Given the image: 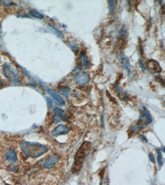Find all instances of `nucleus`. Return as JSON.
I'll list each match as a JSON object with an SVG mask.
<instances>
[{
    "instance_id": "7ed1b4c3",
    "label": "nucleus",
    "mask_w": 165,
    "mask_h": 185,
    "mask_svg": "<svg viewBox=\"0 0 165 185\" xmlns=\"http://www.w3.org/2000/svg\"><path fill=\"white\" fill-rule=\"evenodd\" d=\"M2 70L3 75L8 80L15 83L19 82L20 80L19 72L11 63L5 62L2 66Z\"/></svg>"
},
{
    "instance_id": "f3484780",
    "label": "nucleus",
    "mask_w": 165,
    "mask_h": 185,
    "mask_svg": "<svg viewBox=\"0 0 165 185\" xmlns=\"http://www.w3.org/2000/svg\"><path fill=\"white\" fill-rule=\"evenodd\" d=\"M60 92L66 98H68L70 95V89L67 87H64L60 88Z\"/></svg>"
},
{
    "instance_id": "1a4fd4ad",
    "label": "nucleus",
    "mask_w": 165,
    "mask_h": 185,
    "mask_svg": "<svg viewBox=\"0 0 165 185\" xmlns=\"http://www.w3.org/2000/svg\"><path fill=\"white\" fill-rule=\"evenodd\" d=\"M122 64L123 65L124 68H125V70L127 73L129 78H132L133 75L132 67L130 63L129 60L125 56L122 57Z\"/></svg>"
},
{
    "instance_id": "9d476101",
    "label": "nucleus",
    "mask_w": 165,
    "mask_h": 185,
    "mask_svg": "<svg viewBox=\"0 0 165 185\" xmlns=\"http://www.w3.org/2000/svg\"><path fill=\"white\" fill-rule=\"evenodd\" d=\"M58 161V158L55 155H52L49 159L45 161L44 164V167L47 169H51L53 167Z\"/></svg>"
},
{
    "instance_id": "4be33fe9",
    "label": "nucleus",
    "mask_w": 165,
    "mask_h": 185,
    "mask_svg": "<svg viewBox=\"0 0 165 185\" xmlns=\"http://www.w3.org/2000/svg\"><path fill=\"white\" fill-rule=\"evenodd\" d=\"M106 94H107V97L109 98L110 100L112 102H114V103H117V102H116V99H115L114 98H113V97L110 95V94L109 93V92H108L107 91H106Z\"/></svg>"
},
{
    "instance_id": "393cba45",
    "label": "nucleus",
    "mask_w": 165,
    "mask_h": 185,
    "mask_svg": "<svg viewBox=\"0 0 165 185\" xmlns=\"http://www.w3.org/2000/svg\"><path fill=\"white\" fill-rule=\"evenodd\" d=\"M140 50L141 55H143V46L142 45H140Z\"/></svg>"
},
{
    "instance_id": "6ab92c4d",
    "label": "nucleus",
    "mask_w": 165,
    "mask_h": 185,
    "mask_svg": "<svg viewBox=\"0 0 165 185\" xmlns=\"http://www.w3.org/2000/svg\"><path fill=\"white\" fill-rule=\"evenodd\" d=\"M118 97L119 99L122 101H127L128 100V98L126 94L123 92H121L120 91H119L118 92Z\"/></svg>"
},
{
    "instance_id": "f257e3e1",
    "label": "nucleus",
    "mask_w": 165,
    "mask_h": 185,
    "mask_svg": "<svg viewBox=\"0 0 165 185\" xmlns=\"http://www.w3.org/2000/svg\"><path fill=\"white\" fill-rule=\"evenodd\" d=\"M92 148V144L88 141H85L77 150L75 157L74 163L72 167V173L74 174L79 173L81 168L84 159L89 153Z\"/></svg>"
},
{
    "instance_id": "f03ea898",
    "label": "nucleus",
    "mask_w": 165,
    "mask_h": 185,
    "mask_svg": "<svg viewBox=\"0 0 165 185\" xmlns=\"http://www.w3.org/2000/svg\"><path fill=\"white\" fill-rule=\"evenodd\" d=\"M21 148L25 154L32 158L40 157L45 154L47 150L43 145L34 142H23Z\"/></svg>"
},
{
    "instance_id": "ddd939ff",
    "label": "nucleus",
    "mask_w": 165,
    "mask_h": 185,
    "mask_svg": "<svg viewBox=\"0 0 165 185\" xmlns=\"http://www.w3.org/2000/svg\"><path fill=\"white\" fill-rule=\"evenodd\" d=\"M54 112L56 115L59 117L60 118L63 120H66L67 119V115L62 109L56 107L54 109Z\"/></svg>"
},
{
    "instance_id": "5701e85b",
    "label": "nucleus",
    "mask_w": 165,
    "mask_h": 185,
    "mask_svg": "<svg viewBox=\"0 0 165 185\" xmlns=\"http://www.w3.org/2000/svg\"><path fill=\"white\" fill-rule=\"evenodd\" d=\"M138 63H139L140 67V68H141L142 70L143 71H145V66H144V64H143L142 62V61L140 60H138Z\"/></svg>"
},
{
    "instance_id": "39448f33",
    "label": "nucleus",
    "mask_w": 165,
    "mask_h": 185,
    "mask_svg": "<svg viewBox=\"0 0 165 185\" xmlns=\"http://www.w3.org/2000/svg\"><path fill=\"white\" fill-rule=\"evenodd\" d=\"M152 122V119L149 111L144 108L142 110V114L138 121V125L144 126V125H148Z\"/></svg>"
},
{
    "instance_id": "a211bd4d",
    "label": "nucleus",
    "mask_w": 165,
    "mask_h": 185,
    "mask_svg": "<svg viewBox=\"0 0 165 185\" xmlns=\"http://www.w3.org/2000/svg\"><path fill=\"white\" fill-rule=\"evenodd\" d=\"M108 5H109V10L110 13H112L114 11L115 7V1L113 0L108 1Z\"/></svg>"
},
{
    "instance_id": "412c9836",
    "label": "nucleus",
    "mask_w": 165,
    "mask_h": 185,
    "mask_svg": "<svg viewBox=\"0 0 165 185\" xmlns=\"http://www.w3.org/2000/svg\"><path fill=\"white\" fill-rule=\"evenodd\" d=\"M47 101V104L49 108H51L52 107V100L51 99V98L49 97H46Z\"/></svg>"
},
{
    "instance_id": "f8f14e48",
    "label": "nucleus",
    "mask_w": 165,
    "mask_h": 185,
    "mask_svg": "<svg viewBox=\"0 0 165 185\" xmlns=\"http://www.w3.org/2000/svg\"><path fill=\"white\" fill-rule=\"evenodd\" d=\"M6 159L8 161L15 163L16 161V153L12 149L8 150L6 153Z\"/></svg>"
},
{
    "instance_id": "2eb2a0df",
    "label": "nucleus",
    "mask_w": 165,
    "mask_h": 185,
    "mask_svg": "<svg viewBox=\"0 0 165 185\" xmlns=\"http://www.w3.org/2000/svg\"><path fill=\"white\" fill-rule=\"evenodd\" d=\"M69 45L72 49V50L73 51V52H74L77 55V53L79 52V45H77V43H76V42L71 41L69 43Z\"/></svg>"
},
{
    "instance_id": "bb28decb",
    "label": "nucleus",
    "mask_w": 165,
    "mask_h": 185,
    "mask_svg": "<svg viewBox=\"0 0 165 185\" xmlns=\"http://www.w3.org/2000/svg\"><path fill=\"white\" fill-rule=\"evenodd\" d=\"M0 48H1V46H0Z\"/></svg>"
},
{
    "instance_id": "b1692460",
    "label": "nucleus",
    "mask_w": 165,
    "mask_h": 185,
    "mask_svg": "<svg viewBox=\"0 0 165 185\" xmlns=\"http://www.w3.org/2000/svg\"><path fill=\"white\" fill-rule=\"evenodd\" d=\"M149 158H150V160L151 161L153 162V163L155 162V158H154L153 154H152V153H150V154H149Z\"/></svg>"
},
{
    "instance_id": "4468645a",
    "label": "nucleus",
    "mask_w": 165,
    "mask_h": 185,
    "mask_svg": "<svg viewBox=\"0 0 165 185\" xmlns=\"http://www.w3.org/2000/svg\"><path fill=\"white\" fill-rule=\"evenodd\" d=\"M48 28L50 31L53 33L54 34H55L58 37H59L60 38H64V35L63 33H62L61 31H60L59 30H58L57 28H55V27H53L51 25L48 26Z\"/></svg>"
},
{
    "instance_id": "aec40b11",
    "label": "nucleus",
    "mask_w": 165,
    "mask_h": 185,
    "mask_svg": "<svg viewBox=\"0 0 165 185\" xmlns=\"http://www.w3.org/2000/svg\"><path fill=\"white\" fill-rule=\"evenodd\" d=\"M157 161L159 166L160 167L162 166V164H163L162 154L159 151H157Z\"/></svg>"
},
{
    "instance_id": "9b49d317",
    "label": "nucleus",
    "mask_w": 165,
    "mask_h": 185,
    "mask_svg": "<svg viewBox=\"0 0 165 185\" xmlns=\"http://www.w3.org/2000/svg\"><path fill=\"white\" fill-rule=\"evenodd\" d=\"M80 60L84 70L88 69L89 67V61L88 60V56H87L84 52H81L80 53Z\"/></svg>"
},
{
    "instance_id": "0eeeda50",
    "label": "nucleus",
    "mask_w": 165,
    "mask_h": 185,
    "mask_svg": "<svg viewBox=\"0 0 165 185\" xmlns=\"http://www.w3.org/2000/svg\"><path fill=\"white\" fill-rule=\"evenodd\" d=\"M69 132V129L65 125H60L54 129L52 132L53 136H57L60 135H65Z\"/></svg>"
},
{
    "instance_id": "a878e982",
    "label": "nucleus",
    "mask_w": 165,
    "mask_h": 185,
    "mask_svg": "<svg viewBox=\"0 0 165 185\" xmlns=\"http://www.w3.org/2000/svg\"><path fill=\"white\" fill-rule=\"evenodd\" d=\"M2 85V81H1V80H0V86H1Z\"/></svg>"
},
{
    "instance_id": "423d86ee",
    "label": "nucleus",
    "mask_w": 165,
    "mask_h": 185,
    "mask_svg": "<svg viewBox=\"0 0 165 185\" xmlns=\"http://www.w3.org/2000/svg\"><path fill=\"white\" fill-rule=\"evenodd\" d=\"M90 81L89 75L87 73H79L75 77L76 83L79 85H84L88 83Z\"/></svg>"
},
{
    "instance_id": "dca6fc26",
    "label": "nucleus",
    "mask_w": 165,
    "mask_h": 185,
    "mask_svg": "<svg viewBox=\"0 0 165 185\" xmlns=\"http://www.w3.org/2000/svg\"><path fill=\"white\" fill-rule=\"evenodd\" d=\"M30 14L34 18H38V19H42L44 18L43 15H42L41 14H40L39 12L34 9H32L31 10H30Z\"/></svg>"
},
{
    "instance_id": "6e6552de",
    "label": "nucleus",
    "mask_w": 165,
    "mask_h": 185,
    "mask_svg": "<svg viewBox=\"0 0 165 185\" xmlns=\"http://www.w3.org/2000/svg\"><path fill=\"white\" fill-rule=\"evenodd\" d=\"M48 92L52 98H53L54 100H55V102L56 103L57 105L60 106H63L64 105L65 102L64 100H63V98L61 97V96L57 93L55 91L52 90V89H48Z\"/></svg>"
},
{
    "instance_id": "20e7f679",
    "label": "nucleus",
    "mask_w": 165,
    "mask_h": 185,
    "mask_svg": "<svg viewBox=\"0 0 165 185\" xmlns=\"http://www.w3.org/2000/svg\"><path fill=\"white\" fill-rule=\"evenodd\" d=\"M146 68L150 72L153 73H158L162 71V68L159 63L155 60H150L147 63Z\"/></svg>"
}]
</instances>
